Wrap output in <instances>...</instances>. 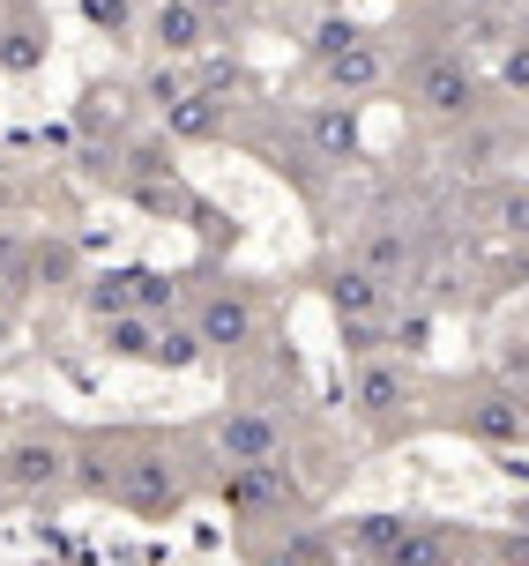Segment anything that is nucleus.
<instances>
[{"label":"nucleus","mask_w":529,"mask_h":566,"mask_svg":"<svg viewBox=\"0 0 529 566\" xmlns=\"http://www.w3.org/2000/svg\"><path fill=\"white\" fill-rule=\"evenodd\" d=\"M253 566H343V544L329 530H313V522H291L253 552Z\"/></svg>","instance_id":"obj_15"},{"label":"nucleus","mask_w":529,"mask_h":566,"mask_svg":"<svg viewBox=\"0 0 529 566\" xmlns=\"http://www.w3.org/2000/svg\"><path fill=\"white\" fill-rule=\"evenodd\" d=\"M187 321L201 328V343H209V358H253L261 350V298H253L247 283H209L195 306H187Z\"/></svg>","instance_id":"obj_8"},{"label":"nucleus","mask_w":529,"mask_h":566,"mask_svg":"<svg viewBox=\"0 0 529 566\" xmlns=\"http://www.w3.org/2000/svg\"><path fill=\"white\" fill-rule=\"evenodd\" d=\"M313 75H321V90H329V97H351V105H359V97H373V90L388 83V60H381V38H343V45H335V53H321L313 60Z\"/></svg>","instance_id":"obj_9"},{"label":"nucleus","mask_w":529,"mask_h":566,"mask_svg":"<svg viewBox=\"0 0 529 566\" xmlns=\"http://www.w3.org/2000/svg\"><path fill=\"white\" fill-rule=\"evenodd\" d=\"M45 23L30 15V8H8V23H0V75H38L45 67Z\"/></svg>","instance_id":"obj_18"},{"label":"nucleus","mask_w":529,"mask_h":566,"mask_svg":"<svg viewBox=\"0 0 529 566\" xmlns=\"http://www.w3.org/2000/svg\"><path fill=\"white\" fill-rule=\"evenodd\" d=\"M97 350L120 358V366H157V321L149 313H112V321H97Z\"/></svg>","instance_id":"obj_16"},{"label":"nucleus","mask_w":529,"mask_h":566,"mask_svg":"<svg viewBox=\"0 0 529 566\" xmlns=\"http://www.w3.org/2000/svg\"><path fill=\"white\" fill-rule=\"evenodd\" d=\"M83 313H90V328L112 321V313H135V269H97L83 283Z\"/></svg>","instance_id":"obj_22"},{"label":"nucleus","mask_w":529,"mask_h":566,"mask_svg":"<svg viewBox=\"0 0 529 566\" xmlns=\"http://www.w3.org/2000/svg\"><path fill=\"white\" fill-rule=\"evenodd\" d=\"M83 23L97 38H112V45H127L142 30V0H83Z\"/></svg>","instance_id":"obj_24"},{"label":"nucleus","mask_w":529,"mask_h":566,"mask_svg":"<svg viewBox=\"0 0 529 566\" xmlns=\"http://www.w3.org/2000/svg\"><path fill=\"white\" fill-rule=\"evenodd\" d=\"M321 298H329L335 321H388L395 313V291L373 269H359V261H343V269H329V283H321Z\"/></svg>","instance_id":"obj_12"},{"label":"nucleus","mask_w":529,"mask_h":566,"mask_svg":"<svg viewBox=\"0 0 529 566\" xmlns=\"http://www.w3.org/2000/svg\"><path fill=\"white\" fill-rule=\"evenodd\" d=\"M492 224H500L507 239H529V187H507V195H492Z\"/></svg>","instance_id":"obj_30"},{"label":"nucleus","mask_w":529,"mask_h":566,"mask_svg":"<svg viewBox=\"0 0 529 566\" xmlns=\"http://www.w3.org/2000/svg\"><path fill=\"white\" fill-rule=\"evenodd\" d=\"M492 559H500V566H529V537H500V544H492Z\"/></svg>","instance_id":"obj_31"},{"label":"nucleus","mask_w":529,"mask_h":566,"mask_svg":"<svg viewBox=\"0 0 529 566\" xmlns=\"http://www.w3.org/2000/svg\"><path fill=\"white\" fill-rule=\"evenodd\" d=\"M335 343H343V366L381 358V350H388V321H335Z\"/></svg>","instance_id":"obj_27"},{"label":"nucleus","mask_w":529,"mask_h":566,"mask_svg":"<svg viewBox=\"0 0 529 566\" xmlns=\"http://www.w3.org/2000/svg\"><path fill=\"white\" fill-rule=\"evenodd\" d=\"M313 8H321V15H343V8H351V0H313Z\"/></svg>","instance_id":"obj_34"},{"label":"nucleus","mask_w":529,"mask_h":566,"mask_svg":"<svg viewBox=\"0 0 529 566\" xmlns=\"http://www.w3.org/2000/svg\"><path fill=\"white\" fill-rule=\"evenodd\" d=\"M112 507L135 514V522H172V514L187 507V478H179L172 448H157V440H127V454H120V484H112Z\"/></svg>","instance_id":"obj_3"},{"label":"nucleus","mask_w":529,"mask_h":566,"mask_svg":"<svg viewBox=\"0 0 529 566\" xmlns=\"http://www.w3.org/2000/svg\"><path fill=\"white\" fill-rule=\"evenodd\" d=\"M0 418H8V402H0Z\"/></svg>","instance_id":"obj_35"},{"label":"nucleus","mask_w":529,"mask_h":566,"mask_svg":"<svg viewBox=\"0 0 529 566\" xmlns=\"http://www.w3.org/2000/svg\"><path fill=\"white\" fill-rule=\"evenodd\" d=\"M381 566H477V544L463 530H447V522H411V537Z\"/></svg>","instance_id":"obj_14"},{"label":"nucleus","mask_w":529,"mask_h":566,"mask_svg":"<svg viewBox=\"0 0 529 566\" xmlns=\"http://www.w3.org/2000/svg\"><path fill=\"white\" fill-rule=\"evenodd\" d=\"M217 500L247 530H291L307 514V484L291 462H253V470H217Z\"/></svg>","instance_id":"obj_2"},{"label":"nucleus","mask_w":529,"mask_h":566,"mask_svg":"<svg viewBox=\"0 0 529 566\" xmlns=\"http://www.w3.org/2000/svg\"><path fill=\"white\" fill-rule=\"evenodd\" d=\"M157 366H165V373H195V366H209V343H201V328L187 321V313L157 321Z\"/></svg>","instance_id":"obj_21"},{"label":"nucleus","mask_w":529,"mask_h":566,"mask_svg":"<svg viewBox=\"0 0 529 566\" xmlns=\"http://www.w3.org/2000/svg\"><path fill=\"white\" fill-rule=\"evenodd\" d=\"M201 15H209V23H224V15H239V0H195Z\"/></svg>","instance_id":"obj_32"},{"label":"nucleus","mask_w":529,"mask_h":566,"mask_svg":"<svg viewBox=\"0 0 529 566\" xmlns=\"http://www.w3.org/2000/svg\"><path fill=\"white\" fill-rule=\"evenodd\" d=\"M403 90H411V105H418L425 119H440V127H455V119H477V97H485L477 67H470L463 53H447V45H433V53L411 60Z\"/></svg>","instance_id":"obj_7"},{"label":"nucleus","mask_w":529,"mask_h":566,"mask_svg":"<svg viewBox=\"0 0 529 566\" xmlns=\"http://www.w3.org/2000/svg\"><path fill=\"white\" fill-rule=\"evenodd\" d=\"M135 313L172 321V313H179V276H165V269H135Z\"/></svg>","instance_id":"obj_26"},{"label":"nucleus","mask_w":529,"mask_h":566,"mask_svg":"<svg viewBox=\"0 0 529 566\" xmlns=\"http://www.w3.org/2000/svg\"><path fill=\"white\" fill-rule=\"evenodd\" d=\"M209 30H217V23L201 15L195 0H157V8H149V53L187 67V60L209 53Z\"/></svg>","instance_id":"obj_11"},{"label":"nucleus","mask_w":529,"mask_h":566,"mask_svg":"<svg viewBox=\"0 0 529 566\" xmlns=\"http://www.w3.org/2000/svg\"><path fill=\"white\" fill-rule=\"evenodd\" d=\"M411 410H418V358L381 350V358H359V366H351V418H359L365 432L388 440Z\"/></svg>","instance_id":"obj_6"},{"label":"nucleus","mask_w":529,"mask_h":566,"mask_svg":"<svg viewBox=\"0 0 529 566\" xmlns=\"http://www.w3.org/2000/svg\"><path fill=\"white\" fill-rule=\"evenodd\" d=\"M120 454H127V440H105V432L75 440V492H90V500H105V507H112V484H120Z\"/></svg>","instance_id":"obj_19"},{"label":"nucleus","mask_w":529,"mask_h":566,"mask_svg":"<svg viewBox=\"0 0 529 566\" xmlns=\"http://www.w3.org/2000/svg\"><path fill=\"white\" fill-rule=\"evenodd\" d=\"M157 127H165V142H224V127H231V105H224L209 83H195L179 105H165V113H157Z\"/></svg>","instance_id":"obj_13"},{"label":"nucleus","mask_w":529,"mask_h":566,"mask_svg":"<svg viewBox=\"0 0 529 566\" xmlns=\"http://www.w3.org/2000/svg\"><path fill=\"white\" fill-rule=\"evenodd\" d=\"M500 90L507 97H529V30L500 45Z\"/></svg>","instance_id":"obj_29"},{"label":"nucleus","mask_w":529,"mask_h":566,"mask_svg":"<svg viewBox=\"0 0 529 566\" xmlns=\"http://www.w3.org/2000/svg\"><path fill=\"white\" fill-rule=\"evenodd\" d=\"M187 90H195V83H187V67H179V60H157V67L135 83V97L149 105V113H165V105H179V97H187Z\"/></svg>","instance_id":"obj_25"},{"label":"nucleus","mask_w":529,"mask_h":566,"mask_svg":"<svg viewBox=\"0 0 529 566\" xmlns=\"http://www.w3.org/2000/svg\"><path fill=\"white\" fill-rule=\"evenodd\" d=\"M447 432H463L477 448H529V388L515 380H477L447 402Z\"/></svg>","instance_id":"obj_4"},{"label":"nucleus","mask_w":529,"mask_h":566,"mask_svg":"<svg viewBox=\"0 0 529 566\" xmlns=\"http://www.w3.org/2000/svg\"><path fill=\"white\" fill-rule=\"evenodd\" d=\"M127 105H135V90H105V83H90V90H83V105H75V127H83V135L127 127Z\"/></svg>","instance_id":"obj_23"},{"label":"nucleus","mask_w":529,"mask_h":566,"mask_svg":"<svg viewBox=\"0 0 529 566\" xmlns=\"http://www.w3.org/2000/svg\"><path fill=\"white\" fill-rule=\"evenodd\" d=\"M75 484V432L30 418L0 440V500H53Z\"/></svg>","instance_id":"obj_1"},{"label":"nucleus","mask_w":529,"mask_h":566,"mask_svg":"<svg viewBox=\"0 0 529 566\" xmlns=\"http://www.w3.org/2000/svg\"><path fill=\"white\" fill-rule=\"evenodd\" d=\"M463 8H470V23H477V15H500L507 0H463Z\"/></svg>","instance_id":"obj_33"},{"label":"nucleus","mask_w":529,"mask_h":566,"mask_svg":"<svg viewBox=\"0 0 529 566\" xmlns=\"http://www.w3.org/2000/svg\"><path fill=\"white\" fill-rule=\"evenodd\" d=\"M299 135H307V149L321 157V165H359L365 157V119H359L351 97H321V105H307Z\"/></svg>","instance_id":"obj_10"},{"label":"nucleus","mask_w":529,"mask_h":566,"mask_svg":"<svg viewBox=\"0 0 529 566\" xmlns=\"http://www.w3.org/2000/svg\"><path fill=\"white\" fill-rule=\"evenodd\" d=\"M201 448L217 470H253V462H283L291 448V424L277 410H261V402H224L217 418L201 424Z\"/></svg>","instance_id":"obj_5"},{"label":"nucleus","mask_w":529,"mask_h":566,"mask_svg":"<svg viewBox=\"0 0 529 566\" xmlns=\"http://www.w3.org/2000/svg\"><path fill=\"white\" fill-rule=\"evenodd\" d=\"M388 350L395 358H425V350H433V313H411V321L388 313Z\"/></svg>","instance_id":"obj_28"},{"label":"nucleus","mask_w":529,"mask_h":566,"mask_svg":"<svg viewBox=\"0 0 529 566\" xmlns=\"http://www.w3.org/2000/svg\"><path fill=\"white\" fill-rule=\"evenodd\" d=\"M351 261H359V269H373V276H381V283L395 291V283L411 276V261H418V247H411V231L373 224V231L359 239V247H351Z\"/></svg>","instance_id":"obj_17"},{"label":"nucleus","mask_w":529,"mask_h":566,"mask_svg":"<svg viewBox=\"0 0 529 566\" xmlns=\"http://www.w3.org/2000/svg\"><path fill=\"white\" fill-rule=\"evenodd\" d=\"M411 522H418V514H359V522L343 530V552H351L359 566H381L395 544L411 537Z\"/></svg>","instance_id":"obj_20"}]
</instances>
